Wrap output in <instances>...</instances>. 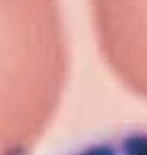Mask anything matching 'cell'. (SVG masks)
<instances>
[{"instance_id":"6da1fadb","label":"cell","mask_w":147,"mask_h":155,"mask_svg":"<svg viewBox=\"0 0 147 155\" xmlns=\"http://www.w3.org/2000/svg\"><path fill=\"white\" fill-rule=\"evenodd\" d=\"M66 42L58 0H0V120L20 91L57 80Z\"/></svg>"},{"instance_id":"7a4b0ae2","label":"cell","mask_w":147,"mask_h":155,"mask_svg":"<svg viewBox=\"0 0 147 155\" xmlns=\"http://www.w3.org/2000/svg\"><path fill=\"white\" fill-rule=\"evenodd\" d=\"M96 42L124 76L147 74V0H90Z\"/></svg>"}]
</instances>
